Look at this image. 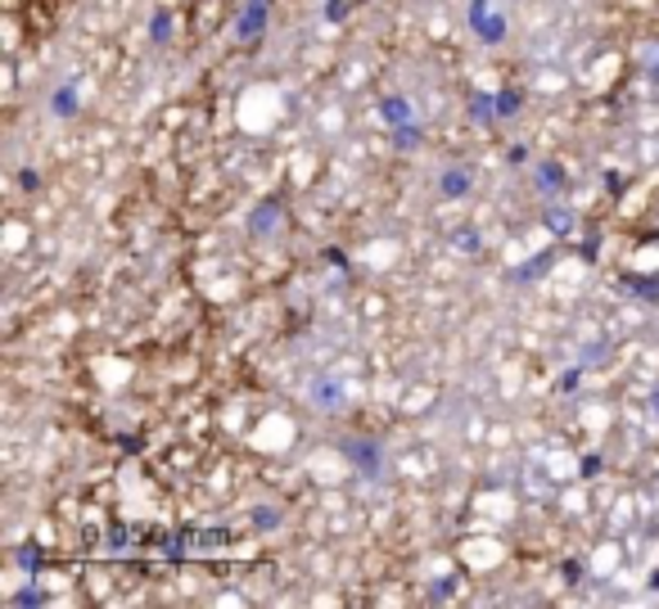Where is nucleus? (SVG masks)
I'll return each instance as SVG.
<instances>
[{"label": "nucleus", "instance_id": "1", "mask_svg": "<svg viewBox=\"0 0 659 609\" xmlns=\"http://www.w3.org/2000/svg\"><path fill=\"white\" fill-rule=\"evenodd\" d=\"M312 407H321V411H339L344 402H339V388L335 384H312Z\"/></svg>", "mask_w": 659, "mask_h": 609}, {"label": "nucleus", "instance_id": "2", "mask_svg": "<svg viewBox=\"0 0 659 609\" xmlns=\"http://www.w3.org/2000/svg\"><path fill=\"white\" fill-rule=\"evenodd\" d=\"M637 59H642V69H646V77H650V82H659V41H642V50H637Z\"/></svg>", "mask_w": 659, "mask_h": 609}]
</instances>
